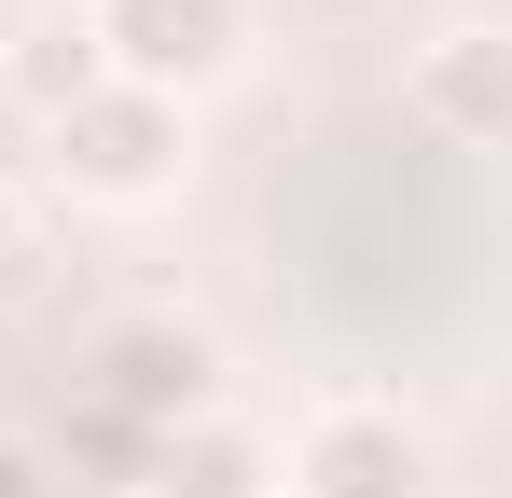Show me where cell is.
I'll return each instance as SVG.
<instances>
[{
  "mask_svg": "<svg viewBox=\"0 0 512 498\" xmlns=\"http://www.w3.org/2000/svg\"><path fill=\"white\" fill-rule=\"evenodd\" d=\"M429 429L402 402H319L305 429H291V457H277V498H429Z\"/></svg>",
  "mask_w": 512,
  "mask_h": 498,
  "instance_id": "cell-2",
  "label": "cell"
},
{
  "mask_svg": "<svg viewBox=\"0 0 512 498\" xmlns=\"http://www.w3.org/2000/svg\"><path fill=\"white\" fill-rule=\"evenodd\" d=\"M0 263H14V194H0Z\"/></svg>",
  "mask_w": 512,
  "mask_h": 498,
  "instance_id": "cell-7",
  "label": "cell"
},
{
  "mask_svg": "<svg viewBox=\"0 0 512 498\" xmlns=\"http://www.w3.org/2000/svg\"><path fill=\"white\" fill-rule=\"evenodd\" d=\"M153 498H277V457H263L250 429H222V415H194L167 443V485Z\"/></svg>",
  "mask_w": 512,
  "mask_h": 498,
  "instance_id": "cell-5",
  "label": "cell"
},
{
  "mask_svg": "<svg viewBox=\"0 0 512 498\" xmlns=\"http://www.w3.org/2000/svg\"><path fill=\"white\" fill-rule=\"evenodd\" d=\"M402 111H416L443 153H485L512 125V42L485 28V14H457V28H429V56L402 70Z\"/></svg>",
  "mask_w": 512,
  "mask_h": 498,
  "instance_id": "cell-4",
  "label": "cell"
},
{
  "mask_svg": "<svg viewBox=\"0 0 512 498\" xmlns=\"http://www.w3.org/2000/svg\"><path fill=\"white\" fill-rule=\"evenodd\" d=\"M97 70L139 83V97H194L250 56V0H84Z\"/></svg>",
  "mask_w": 512,
  "mask_h": 498,
  "instance_id": "cell-3",
  "label": "cell"
},
{
  "mask_svg": "<svg viewBox=\"0 0 512 498\" xmlns=\"http://www.w3.org/2000/svg\"><path fill=\"white\" fill-rule=\"evenodd\" d=\"M0 498H56V485H42V457H28L14 429H0Z\"/></svg>",
  "mask_w": 512,
  "mask_h": 498,
  "instance_id": "cell-6",
  "label": "cell"
},
{
  "mask_svg": "<svg viewBox=\"0 0 512 498\" xmlns=\"http://www.w3.org/2000/svg\"><path fill=\"white\" fill-rule=\"evenodd\" d=\"M180 153H194V111L180 97H139V83H97L42 125V166L84 194V208H153L180 194Z\"/></svg>",
  "mask_w": 512,
  "mask_h": 498,
  "instance_id": "cell-1",
  "label": "cell"
},
{
  "mask_svg": "<svg viewBox=\"0 0 512 498\" xmlns=\"http://www.w3.org/2000/svg\"><path fill=\"white\" fill-rule=\"evenodd\" d=\"M42 14H56V0H42Z\"/></svg>",
  "mask_w": 512,
  "mask_h": 498,
  "instance_id": "cell-8",
  "label": "cell"
}]
</instances>
